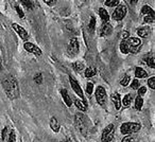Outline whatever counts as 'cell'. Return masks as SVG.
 <instances>
[{
    "label": "cell",
    "mask_w": 155,
    "mask_h": 142,
    "mask_svg": "<svg viewBox=\"0 0 155 142\" xmlns=\"http://www.w3.org/2000/svg\"><path fill=\"white\" fill-rule=\"evenodd\" d=\"M2 85L5 93L10 99L14 100L19 98V87H18V83L14 76H9L8 78H5L2 82Z\"/></svg>",
    "instance_id": "6da1fadb"
},
{
    "label": "cell",
    "mask_w": 155,
    "mask_h": 142,
    "mask_svg": "<svg viewBox=\"0 0 155 142\" xmlns=\"http://www.w3.org/2000/svg\"><path fill=\"white\" fill-rule=\"evenodd\" d=\"M74 126L83 136H87L89 129V121L83 112H78L74 116Z\"/></svg>",
    "instance_id": "7a4b0ae2"
},
{
    "label": "cell",
    "mask_w": 155,
    "mask_h": 142,
    "mask_svg": "<svg viewBox=\"0 0 155 142\" xmlns=\"http://www.w3.org/2000/svg\"><path fill=\"white\" fill-rule=\"evenodd\" d=\"M141 129V124L138 122H125L120 126V133L129 136L130 134L137 133Z\"/></svg>",
    "instance_id": "3957f363"
},
{
    "label": "cell",
    "mask_w": 155,
    "mask_h": 142,
    "mask_svg": "<svg viewBox=\"0 0 155 142\" xmlns=\"http://www.w3.org/2000/svg\"><path fill=\"white\" fill-rule=\"evenodd\" d=\"M127 41L130 47V53L136 54L140 51V49H141V40H140V38H137V37H129L127 39Z\"/></svg>",
    "instance_id": "277c9868"
},
{
    "label": "cell",
    "mask_w": 155,
    "mask_h": 142,
    "mask_svg": "<svg viewBox=\"0 0 155 142\" xmlns=\"http://www.w3.org/2000/svg\"><path fill=\"white\" fill-rule=\"evenodd\" d=\"M115 134V126L114 124H108L102 131L101 141L102 142H110L114 138Z\"/></svg>",
    "instance_id": "5b68a950"
},
{
    "label": "cell",
    "mask_w": 155,
    "mask_h": 142,
    "mask_svg": "<svg viewBox=\"0 0 155 142\" xmlns=\"http://www.w3.org/2000/svg\"><path fill=\"white\" fill-rule=\"evenodd\" d=\"M127 5H117L116 10L114 11V13H113V19L116 20V21H120V20H122L123 18L127 16Z\"/></svg>",
    "instance_id": "8992f818"
},
{
    "label": "cell",
    "mask_w": 155,
    "mask_h": 142,
    "mask_svg": "<svg viewBox=\"0 0 155 142\" xmlns=\"http://www.w3.org/2000/svg\"><path fill=\"white\" fill-rule=\"evenodd\" d=\"M80 51V45L77 38H71L67 47V53L70 56H75Z\"/></svg>",
    "instance_id": "52a82bcc"
},
{
    "label": "cell",
    "mask_w": 155,
    "mask_h": 142,
    "mask_svg": "<svg viewBox=\"0 0 155 142\" xmlns=\"http://www.w3.org/2000/svg\"><path fill=\"white\" fill-rule=\"evenodd\" d=\"M96 100H97L98 104L101 106L105 105L106 99H107V95H106V91L104 89V87L102 86H98L96 89Z\"/></svg>",
    "instance_id": "ba28073f"
},
{
    "label": "cell",
    "mask_w": 155,
    "mask_h": 142,
    "mask_svg": "<svg viewBox=\"0 0 155 142\" xmlns=\"http://www.w3.org/2000/svg\"><path fill=\"white\" fill-rule=\"evenodd\" d=\"M69 82H70V85H71V88L73 89V91H74L75 93H77L78 95L80 98H82V101H84V93H83V90L82 88H81V86L79 85V83L77 82V80L75 79H73L72 76H69Z\"/></svg>",
    "instance_id": "9c48e42d"
},
{
    "label": "cell",
    "mask_w": 155,
    "mask_h": 142,
    "mask_svg": "<svg viewBox=\"0 0 155 142\" xmlns=\"http://www.w3.org/2000/svg\"><path fill=\"white\" fill-rule=\"evenodd\" d=\"M24 48L29 52V53H32L36 56H41V54H43V51L39 49V47L35 46L34 44H32V43H25Z\"/></svg>",
    "instance_id": "30bf717a"
},
{
    "label": "cell",
    "mask_w": 155,
    "mask_h": 142,
    "mask_svg": "<svg viewBox=\"0 0 155 142\" xmlns=\"http://www.w3.org/2000/svg\"><path fill=\"white\" fill-rule=\"evenodd\" d=\"M12 28L15 30V32L17 33L18 36H19L22 40H28V39H29L28 32H27V31L25 30L21 26H19V24H12Z\"/></svg>",
    "instance_id": "8fae6325"
},
{
    "label": "cell",
    "mask_w": 155,
    "mask_h": 142,
    "mask_svg": "<svg viewBox=\"0 0 155 142\" xmlns=\"http://www.w3.org/2000/svg\"><path fill=\"white\" fill-rule=\"evenodd\" d=\"M113 33V27L110 22H105L102 24V27L99 30V35L101 37H107Z\"/></svg>",
    "instance_id": "7c38bea8"
},
{
    "label": "cell",
    "mask_w": 155,
    "mask_h": 142,
    "mask_svg": "<svg viewBox=\"0 0 155 142\" xmlns=\"http://www.w3.org/2000/svg\"><path fill=\"white\" fill-rule=\"evenodd\" d=\"M61 95H62L63 100H64L67 107H70V106L72 105V99H71L70 95H69L68 91H67L66 89H61Z\"/></svg>",
    "instance_id": "4fadbf2b"
},
{
    "label": "cell",
    "mask_w": 155,
    "mask_h": 142,
    "mask_svg": "<svg viewBox=\"0 0 155 142\" xmlns=\"http://www.w3.org/2000/svg\"><path fill=\"white\" fill-rule=\"evenodd\" d=\"M112 101L115 105V108H116L117 110L120 109L121 108V98H120V95H119V93H117V92L113 93L112 95Z\"/></svg>",
    "instance_id": "5bb4252c"
},
{
    "label": "cell",
    "mask_w": 155,
    "mask_h": 142,
    "mask_svg": "<svg viewBox=\"0 0 155 142\" xmlns=\"http://www.w3.org/2000/svg\"><path fill=\"white\" fill-rule=\"evenodd\" d=\"M135 76L138 79H144L148 76V72L144 69H142L141 67H136L135 69Z\"/></svg>",
    "instance_id": "9a60e30c"
},
{
    "label": "cell",
    "mask_w": 155,
    "mask_h": 142,
    "mask_svg": "<svg viewBox=\"0 0 155 142\" xmlns=\"http://www.w3.org/2000/svg\"><path fill=\"white\" fill-rule=\"evenodd\" d=\"M50 127H51L52 131H55V133H58V131H60V128H61L60 123H58V119H56L55 117H52L51 120H50Z\"/></svg>",
    "instance_id": "2e32d148"
},
{
    "label": "cell",
    "mask_w": 155,
    "mask_h": 142,
    "mask_svg": "<svg viewBox=\"0 0 155 142\" xmlns=\"http://www.w3.org/2000/svg\"><path fill=\"white\" fill-rule=\"evenodd\" d=\"M99 16H100V18L103 20L104 24L108 22V20H110V15H108L107 11H106L105 9H103V8H100L99 9Z\"/></svg>",
    "instance_id": "e0dca14e"
},
{
    "label": "cell",
    "mask_w": 155,
    "mask_h": 142,
    "mask_svg": "<svg viewBox=\"0 0 155 142\" xmlns=\"http://www.w3.org/2000/svg\"><path fill=\"white\" fill-rule=\"evenodd\" d=\"M74 104H75V106H77L78 109H80L82 112H84V111H86V110H87L86 103H85L84 101H81V100L75 99L74 100Z\"/></svg>",
    "instance_id": "ac0fdd59"
},
{
    "label": "cell",
    "mask_w": 155,
    "mask_h": 142,
    "mask_svg": "<svg viewBox=\"0 0 155 142\" xmlns=\"http://www.w3.org/2000/svg\"><path fill=\"white\" fill-rule=\"evenodd\" d=\"M141 15L142 16L154 15V10L149 7V5H143V7L141 8Z\"/></svg>",
    "instance_id": "d6986e66"
},
{
    "label": "cell",
    "mask_w": 155,
    "mask_h": 142,
    "mask_svg": "<svg viewBox=\"0 0 155 142\" xmlns=\"http://www.w3.org/2000/svg\"><path fill=\"white\" fill-rule=\"evenodd\" d=\"M120 51L122 52L123 54L130 53V47H129V44H127V40H122L120 43Z\"/></svg>",
    "instance_id": "ffe728a7"
},
{
    "label": "cell",
    "mask_w": 155,
    "mask_h": 142,
    "mask_svg": "<svg viewBox=\"0 0 155 142\" xmlns=\"http://www.w3.org/2000/svg\"><path fill=\"white\" fill-rule=\"evenodd\" d=\"M149 28H147V27H142V28H139L137 30V34L139 37H141V38H144V37L148 36L149 34Z\"/></svg>",
    "instance_id": "44dd1931"
},
{
    "label": "cell",
    "mask_w": 155,
    "mask_h": 142,
    "mask_svg": "<svg viewBox=\"0 0 155 142\" xmlns=\"http://www.w3.org/2000/svg\"><path fill=\"white\" fill-rule=\"evenodd\" d=\"M96 73H97V70H96V68H94V67H88V68H86V70H85V76L88 79L95 76Z\"/></svg>",
    "instance_id": "7402d4cb"
},
{
    "label": "cell",
    "mask_w": 155,
    "mask_h": 142,
    "mask_svg": "<svg viewBox=\"0 0 155 142\" xmlns=\"http://www.w3.org/2000/svg\"><path fill=\"white\" fill-rule=\"evenodd\" d=\"M131 102H132V95L127 93V95H125L124 98L122 99V102H121V104H122L124 107H129L130 104H131Z\"/></svg>",
    "instance_id": "603a6c76"
},
{
    "label": "cell",
    "mask_w": 155,
    "mask_h": 142,
    "mask_svg": "<svg viewBox=\"0 0 155 142\" xmlns=\"http://www.w3.org/2000/svg\"><path fill=\"white\" fill-rule=\"evenodd\" d=\"M142 106H143V99L138 95V97L135 99V108L137 110H141Z\"/></svg>",
    "instance_id": "cb8c5ba5"
},
{
    "label": "cell",
    "mask_w": 155,
    "mask_h": 142,
    "mask_svg": "<svg viewBox=\"0 0 155 142\" xmlns=\"http://www.w3.org/2000/svg\"><path fill=\"white\" fill-rule=\"evenodd\" d=\"M72 68L75 72H80V71H82L83 69H84V64L81 62H75V63H73Z\"/></svg>",
    "instance_id": "d4e9b609"
},
{
    "label": "cell",
    "mask_w": 155,
    "mask_h": 142,
    "mask_svg": "<svg viewBox=\"0 0 155 142\" xmlns=\"http://www.w3.org/2000/svg\"><path fill=\"white\" fill-rule=\"evenodd\" d=\"M104 5H107V7H117V5H119V1L118 0H106L105 2H104Z\"/></svg>",
    "instance_id": "484cf974"
},
{
    "label": "cell",
    "mask_w": 155,
    "mask_h": 142,
    "mask_svg": "<svg viewBox=\"0 0 155 142\" xmlns=\"http://www.w3.org/2000/svg\"><path fill=\"white\" fill-rule=\"evenodd\" d=\"M88 29L91 32H94L96 29V18L94 17V16L91 18V21H89V24H88Z\"/></svg>",
    "instance_id": "4316f807"
},
{
    "label": "cell",
    "mask_w": 155,
    "mask_h": 142,
    "mask_svg": "<svg viewBox=\"0 0 155 142\" xmlns=\"http://www.w3.org/2000/svg\"><path fill=\"white\" fill-rule=\"evenodd\" d=\"M130 81H131V78H130L129 76H123L122 79H121V81H120V84H121V86H127L129 85V83H130Z\"/></svg>",
    "instance_id": "83f0119b"
},
{
    "label": "cell",
    "mask_w": 155,
    "mask_h": 142,
    "mask_svg": "<svg viewBox=\"0 0 155 142\" xmlns=\"http://www.w3.org/2000/svg\"><path fill=\"white\" fill-rule=\"evenodd\" d=\"M43 74L41 73V72H38V73H36L34 76V81H35V83L36 84H41L43 83Z\"/></svg>",
    "instance_id": "f1b7e54d"
},
{
    "label": "cell",
    "mask_w": 155,
    "mask_h": 142,
    "mask_svg": "<svg viewBox=\"0 0 155 142\" xmlns=\"http://www.w3.org/2000/svg\"><path fill=\"white\" fill-rule=\"evenodd\" d=\"M143 22H146V24H153L154 22V15L143 16Z\"/></svg>",
    "instance_id": "f546056e"
},
{
    "label": "cell",
    "mask_w": 155,
    "mask_h": 142,
    "mask_svg": "<svg viewBox=\"0 0 155 142\" xmlns=\"http://www.w3.org/2000/svg\"><path fill=\"white\" fill-rule=\"evenodd\" d=\"M140 87V81H138L137 79H135V80L132 81L131 83V88L132 89H138Z\"/></svg>",
    "instance_id": "4dcf8cb0"
},
{
    "label": "cell",
    "mask_w": 155,
    "mask_h": 142,
    "mask_svg": "<svg viewBox=\"0 0 155 142\" xmlns=\"http://www.w3.org/2000/svg\"><path fill=\"white\" fill-rule=\"evenodd\" d=\"M21 3L25 5V7L28 8V9H31V10H32L33 8H34V5H33V2H32V1H30V0H22Z\"/></svg>",
    "instance_id": "1f68e13d"
},
{
    "label": "cell",
    "mask_w": 155,
    "mask_h": 142,
    "mask_svg": "<svg viewBox=\"0 0 155 142\" xmlns=\"http://www.w3.org/2000/svg\"><path fill=\"white\" fill-rule=\"evenodd\" d=\"M146 62H147V64H148V66H149V67H151V68H154V67H155V65H154V64H155L154 56H151V57L147 58Z\"/></svg>",
    "instance_id": "d6a6232c"
},
{
    "label": "cell",
    "mask_w": 155,
    "mask_h": 142,
    "mask_svg": "<svg viewBox=\"0 0 155 142\" xmlns=\"http://www.w3.org/2000/svg\"><path fill=\"white\" fill-rule=\"evenodd\" d=\"M93 91H94V84H93V83H91V82H88L86 84V92L91 95V93H93Z\"/></svg>",
    "instance_id": "836d02e7"
},
{
    "label": "cell",
    "mask_w": 155,
    "mask_h": 142,
    "mask_svg": "<svg viewBox=\"0 0 155 142\" xmlns=\"http://www.w3.org/2000/svg\"><path fill=\"white\" fill-rule=\"evenodd\" d=\"M9 142H16V134H15V131H14V129L10 131Z\"/></svg>",
    "instance_id": "e575fe53"
},
{
    "label": "cell",
    "mask_w": 155,
    "mask_h": 142,
    "mask_svg": "<svg viewBox=\"0 0 155 142\" xmlns=\"http://www.w3.org/2000/svg\"><path fill=\"white\" fill-rule=\"evenodd\" d=\"M148 85L150 86L151 89H155V78L154 76H152V78H150L148 80Z\"/></svg>",
    "instance_id": "d590c367"
},
{
    "label": "cell",
    "mask_w": 155,
    "mask_h": 142,
    "mask_svg": "<svg viewBox=\"0 0 155 142\" xmlns=\"http://www.w3.org/2000/svg\"><path fill=\"white\" fill-rule=\"evenodd\" d=\"M15 9H16V11H17V13H18V16H19L20 18H24L25 17V14H24V12H22L21 8H20L18 5H15Z\"/></svg>",
    "instance_id": "8d00e7d4"
},
{
    "label": "cell",
    "mask_w": 155,
    "mask_h": 142,
    "mask_svg": "<svg viewBox=\"0 0 155 142\" xmlns=\"http://www.w3.org/2000/svg\"><path fill=\"white\" fill-rule=\"evenodd\" d=\"M146 92H147V88L144 86H141L138 88V95H139V97L142 98V95H143Z\"/></svg>",
    "instance_id": "74e56055"
},
{
    "label": "cell",
    "mask_w": 155,
    "mask_h": 142,
    "mask_svg": "<svg viewBox=\"0 0 155 142\" xmlns=\"http://www.w3.org/2000/svg\"><path fill=\"white\" fill-rule=\"evenodd\" d=\"M8 133H9V131H8V127H5V128L2 129V131H1V139H2L3 141L5 140V137H7Z\"/></svg>",
    "instance_id": "f35d334b"
},
{
    "label": "cell",
    "mask_w": 155,
    "mask_h": 142,
    "mask_svg": "<svg viewBox=\"0 0 155 142\" xmlns=\"http://www.w3.org/2000/svg\"><path fill=\"white\" fill-rule=\"evenodd\" d=\"M122 142H133V138L131 136H127V137L123 138Z\"/></svg>",
    "instance_id": "ab89813d"
},
{
    "label": "cell",
    "mask_w": 155,
    "mask_h": 142,
    "mask_svg": "<svg viewBox=\"0 0 155 142\" xmlns=\"http://www.w3.org/2000/svg\"><path fill=\"white\" fill-rule=\"evenodd\" d=\"M122 38H123V40H127V38H129V32H127V31H124V32H122Z\"/></svg>",
    "instance_id": "60d3db41"
},
{
    "label": "cell",
    "mask_w": 155,
    "mask_h": 142,
    "mask_svg": "<svg viewBox=\"0 0 155 142\" xmlns=\"http://www.w3.org/2000/svg\"><path fill=\"white\" fill-rule=\"evenodd\" d=\"M45 2L47 3V5H53V3H55V1H53V0H45Z\"/></svg>",
    "instance_id": "b9f144b4"
},
{
    "label": "cell",
    "mask_w": 155,
    "mask_h": 142,
    "mask_svg": "<svg viewBox=\"0 0 155 142\" xmlns=\"http://www.w3.org/2000/svg\"><path fill=\"white\" fill-rule=\"evenodd\" d=\"M129 2L130 3H137L138 1H137V0H134V1H129Z\"/></svg>",
    "instance_id": "7bdbcfd3"
},
{
    "label": "cell",
    "mask_w": 155,
    "mask_h": 142,
    "mask_svg": "<svg viewBox=\"0 0 155 142\" xmlns=\"http://www.w3.org/2000/svg\"><path fill=\"white\" fill-rule=\"evenodd\" d=\"M63 142H71V140L70 139H67V140H64Z\"/></svg>",
    "instance_id": "ee69618b"
},
{
    "label": "cell",
    "mask_w": 155,
    "mask_h": 142,
    "mask_svg": "<svg viewBox=\"0 0 155 142\" xmlns=\"http://www.w3.org/2000/svg\"><path fill=\"white\" fill-rule=\"evenodd\" d=\"M1 63H2V60H1V55H0V68H1Z\"/></svg>",
    "instance_id": "f6af8a7d"
}]
</instances>
